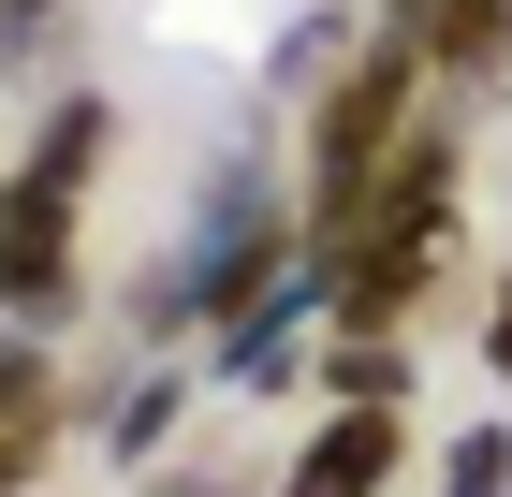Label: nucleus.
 Here are the masks:
<instances>
[{
  "label": "nucleus",
  "mask_w": 512,
  "mask_h": 497,
  "mask_svg": "<svg viewBox=\"0 0 512 497\" xmlns=\"http://www.w3.org/2000/svg\"><path fill=\"white\" fill-rule=\"evenodd\" d=\"M103 88H59V117L30 132V161L0 176V307L15 322H59L74 307V220H88V176H103Z\"/></svg>",
  "instance_id": "1"
},
{
  "label": "nucleus",
  "mask_w": 512,
  "mask_h": 497,
  "mask_svg": "<svg viewBox=\"0 0 512 497\" xmlns=\"http://www.w3.org/2000/svg\"><path fill=\"white\" fill-rule=\"evenodd\" d=\"M381 15H410V30H425L439 103H483V88H512V0H381Z\"/></svg>",
  "instance_id": "2"
},
{
  "label": "nucleus",
  "mask_w": 512,
  "mask_h": 497,
  "mask_svg": "<svg viewBox=\"0 0 512 497\" xmlns=\"http://www.w3.org/2000/svg\"><path fill=\"white\" fill-rule=\"evenodd\" d=\"M395 468H410V424H395V410H352V395H337V410H322V439L278 468V497H381Z\"/></svg>",
  "instance_id": "3"
},
{
  "label": "nucleus",
  "mask_w": 512,
  "mask_h": 497,
  "mask_svg": "<svg viewBox=\"0 0 512 497\" xmlns=\"http://www.w3.org/2000/svg\"><path fill=\"white\" fill-rule=\"evenodd\" d=\"M322 381L352 395V410H395V395H410V351H395V337H337V351H322Z\"/></svg>",
  "instance_id": "4"
},
{
  "label": "nucleus",
  "mask_w": 512,
  "mask_h": 497,
  "mask_svg": "<svg viewBox=\"0 0 512 497\" xmlns=\"http://www.w3.org/2000/svg\"><path fill=\"white\" fill-rule=\"evenodd\" d=\"M44 410H59V366H44V337L0 322V424H44Z\"/></svg>",
  "instance_id": "5"
},
{
  "label": "nucleus",
  "mask_w": 512,
  "mask_h": 497,
  "mask_svg": "<svg viewBox=\"0 0 512 497\" xmlns=\"http://www.w3.org/2000/svg\"><path fill=\"white\" fill-rule=\"evenodd\" d=\"M439 497H512V424H469L454 468H439Z\"/></svg>",
  "instance_id": "6"
},
{
  "label": "nucleus",
  "mask_w": 512,
  "mask_h": 497,
  "mask_svg": "<svg viewBox=\"0 0 512 497\" xmlns=\"http://www.w3.org/2000/svg\"><path fill=\"white\" fill-rule=\"evenodd\" d=\"M483 366H498V381H512V264L483 278Z\"/></svg>",
  "instance_id": "7"
},
{
  "label": "nucleus",
  "mask_w": 512,
  "mask_h": 497,
  "mask_svg": "<svg viewBox=\"0 0 512 497\" xmlns=\"http://www.w3.org/2000/svg\"><path fill=\"white\" fill-rule=\"evenodd\" d=\"M59 15H74V0H0V44H44Z\"/></svg>",
  "instance_id": "8"
}]
</instances>
